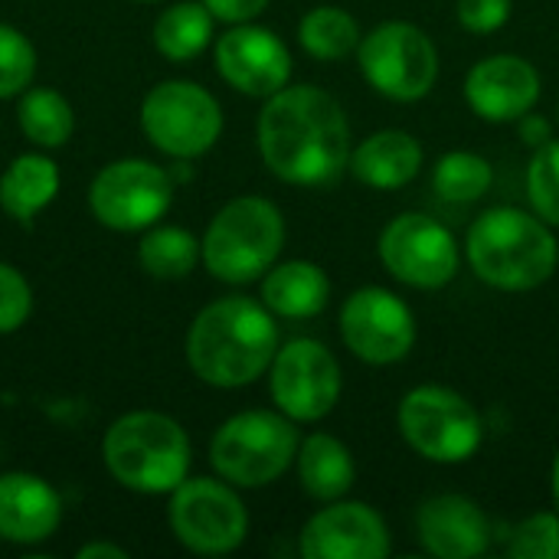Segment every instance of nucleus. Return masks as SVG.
Instances as JSON below:
<instances>
[{
  "instance_id": "1",
  "label": "nucleus",
  "mask_w": 559,
  "mask_h": 559,
  "mask_svg": "<svg viewBox=\"0 0 559 559\" xmlns=\"http://www.w3.org/2000/svg\"><path fill=\"white\" fill-rule=\"evenodd\" d=\"M259 154L285 183H331L350 164V121L331 92L318 85H285L262 105Z\"/></svg>"
},
{
  "instance_id": "2",
  "label": "nucleus",
  "mask_w": 559,
  "mask_h": 559,
  "mask_svg": "<svg viewBox=\"0 0 559 559\" xmlns=\"http://www.w3.org/2000/svg\"><path fill=\"white\" fill-rule=\"evenodd\" d=\"M278 354L275 314L242 295L206 305L187 334V360L193 373L219 390L255 383Z\"/></svg>"
},
{
  "instance_id": "3",
  "label": "nucleus",
  "mask_w": 559,
  "mask_h": 559,
  "mask_svg": "<svg viewBox=\"0 0 559 559\" xmlns=\"http://www.w3.org/2000/svg\"><path fill=\"white\" fill-rule=\"evenodd\" d=\"M465 255L472 272L501 292H534L559 265L554 226L518 206L485 210L468 229Z\"/></svg>"
},
{
  "instance_id": "4",
  "label": "nucleus",
  "mask_w": 559,
  "mask_h": 559,
  "mask_svg": "<svg viewBox=\"0 0 559 559\" xmlns=\"http://www.w3.org/2000/svg\"><path fill=\"white\" fill-rule=\"evenodd\" d=\"M102 455L118 485L141 495H167L190 472V439L164 413H128L111 423Z\"/></svg>"
},
{
  "instance_id": "5",
  "label": "nucleus",
  "mask_w": 559,
  "mask_h": 559,
  "mask_svg": "<svg viewBox=\"0 0 559 559\" xmlns=\"http://www.w3.org/2000/svg\"><path fill=\"white\" fill-rule=\"evenodd\" d=\"M203 262L210 275L229 285L262 278L282 255L285 219L265 197H236L210 223L203 236Z\"/></svg>"
},
{
  "instance_id": "6",
  "label": "nucleus",
  "mask_w": 559,
  "mask_h": 559,
  "mask_svg": "<svg viewBox=\"0 0 559 559\" xmlns=\"http://www.w3.org/2000/svg\"><path fill=\"white\" fill-rule=\"evenodd\" d=\"M298 445L295 419L285 413L246 409L216 429L210 442V462L219 478L239 488H265L292 468Z\"/></svg>"
},
{
  "instance_id": "7",
  "label": "nucleus",
  "mask_w": 559,
  "mask_h": 559,
  "mask_svg": "<svg viewBox=\"0 0 559 559\" xmlns=\"http://www.w3.org/2000/svg\"><path fill=\"white\" fill-rule=\"evenodd\" d=\"M396 426L406 445L436 465H462L485 442L481 413L449 386H416L400 400Z\"/></svg>"
},
{
  "instance_id": "8",
  "label": "nucleus",
  "mask_w": 559,
  "mask_h": 559,
  "mask_svg": "<svg viewBox=\"0 0 559 559\" xmlns=\"http://www.w3.org/2000/svg\"><path fill=\"white\" fill-rule=\"evenodd\" d=\"M357 62L367 85L390 102H419L439 79L436 43L409 20H386L364 33Z\"/></svg>"
},
{
  "instance_id": "9",
  "label": "nucleus",
  "mask_w": 559,
  "mask_h": 559,
  "mask_svg": "<svg viewBox=\"0 0 559 559\" xmlns=\"http://www.w3.org/2000/svg\"><path fill=\"white\" fill-rule=\"evenodd\" d=\"M141 128L170 157H200L223 134L219 102L197 82L170 79L154 85L141 105Z\"/></svg>"
},
{
  "instance_id": "10",
  "label": "nucleus",
  "mask_w": 559,
  "mask_h": 559,
  "mask_svg": "<svg viewBox=\"0 0 559 559\" xmlns=\"http://www.w3.org/2000/svg\"><path fill=\"white\" fill-rule=\"evenodd\" d=\"M380 262L383 269L419 292L445 288L459 275V242L452 229L426 213H400L380 233Z\"/></svg>"
},
{
  "instance_id": "11",
  "label": "nucleus",
  "mask_w": 559,
  "mask_h": 559,
  "mask_svg": "<svg viewBox=\"0 0 559 559\" xmlns=\"http://www.w3.org/2000/svg\"><path fill=\"white\" fill-rule=\"evenodd\" d=\"M269 370L272 400L278 413H285L288 419L318 423L334 413L344 390V377L328 344L314 337H295L285 347H278Z\"/></svg>"
},
{
  "instance_id": "12",
  "label": "nucleus",
  "mask_w": 559,
  "mask_h": 559,
  "mask_svg": "<svg viewBox=\"0 0 559 559\" xmlns=\"http://www.w3.org/2000/svg\"><path fill=\"white\" fill-rule=\"evenodd\" d=\"M170 495V531L187 550L219 557L233 554L246 540L249 514L229 485L213 478H183Z\"/></svg>"
},
{
  "instance_id": "13",
  "label": "nucleus",
  "mask_w": 559,
  "mask_h": 559,
  "mask_svg": "<svg viewBox=\"0 0 559 559\" xmlns=\"http://www.w3.org/2000/svg\"><path fill=\"white\" fill-rule=\"evenodd\" d=\"M174 200V180L151 160H115L92 180L88 206L95 219L118 233L154 226Z\"/></svg>"
},
{
  "instance_id": "14",
  "label": "nucleus",
  "mask_w": 559,
  "mask_h": 559,
  "mask_svg": "<svg viewBox=\"0 0 559 559\" xmlns=\"http://www.w3.org/2000/svg\"><path fill=\"white\" fill-rule=\"evenodd\" d=\"M341 337L347 350L373 367H390L409 357L416 344L413 308L390 288H357L341 305Z\"/></svg>"
},
{
  "instance_id": "15",
  "label": "nucleus",
  "mask_w": 559,
  "mask_h": 559,
  "mask_svg": "<svg viewBox=\"0 0 559 559\" xmlns=\"http://www.w3.org/2000/svg\"><path fill=\"white\" fill-rule=\"evenodd\" d=\"M305 559H386L393 550L386 521L364 501H331L301 531Z\"/></svg>"
},
{
  "instance_id": "16",
  "label": "nucleus",
  "mask_w": 559,
  "mask_h": 559,
  "mask_svg": "<svg viewBox=\"0 0 559 559\" xmlns=\"http://www.w3.org/2000/svg\"><path fill=\"white\" fill-rule=\"evenodd\" d=\"M216 69L236 92L269 98L292 79V52L275 29L233 23V29L216 43Z\"/></svg>"
},
{
  "instance_id": "17",
  "label": "nucleus",
  "mask_w": 559,
  "mask_h": 559,
  "mask_svg": "<svg viewBox=\"0 0 559 559\" xmlns=\"http://www.w3.org/2000/svg\"><path fill=\"white\" fill-rule=\"evenodd\" d=\"M465 102L491 124L518 121L540 102V72L518 52L485 56L465 75Z\"/></svg>"
},
{
  "instance_id": "18",
  "label": "nucleus",
  "mask_w": 559,
  "mask_h": 559,
  "mask_svg": "<svg viewBox=\"0 0 559 559\" xmlns=\"http://www.w3.org/2000/svg\"><path fill=\"white\" fill-rule=\"evenodd\" d=\"M416 534L423 550L439 559H475L491 547V521L465 495H436L423 501Z\"/></svg>"
},
{
  "instance_id": "19",
  "label": "nucleus",
  "mask_w": 559,
  "mask_h": 559,
  "mask_svg": "<svg viewBox=\"0 0 559 559\" xmlns=\"http://www.w3.org/2000/svg\"><path fill=\"white\" fill-rule=\"evenodd\" d=\"M62 518L59 495L36 475L0 478V537L10 544H39L56 534Z\"/></svg>"
},
{
  "instance_id": "20",
  "label": "nucleus",
  "mask_w": 559,
  "mask_h": 559,
  "mask_svg": "<svg viewBox=\"0 0 559 559\" xmlns=\"http://www.w3.org/2000/svg\"><path fill=\"white\" fill-rule=\"evenodd\" d=\"M423 144L400 128H383L367 134L350 151V174L373 190H400L413 183L423 170Z\"/></svg>"
},
{
  "instance_id": "21",
  "label": "nucleus",
  "mask_w": 559,
  "mask_h": 559,
  "mask_svg": "<svg viewBox=\"0 0 559 559\" xmlns=\"http://www.w3.org/2000/svg\"><path fill=\"white\" fill-rule=\"evenodd\" d=\"M331 301V278L318 262L292 259L282 265H272L262 275V305L275 318L305 321L318 318Z\"/></svg>"
},
{
  "instance_id": "22",
  "label": "nucleus",
  "mask_w": 559,
  "mask_h": 559,
  "mask_svg": "<svg viewBox=\"0 0 559 559\" xmlns=\"http://www.w3.org/2000/svg\"><path fill=\"white\" fill-rule=\"evenodd\" d=\"M298 481L308 491V498L331 504L350 495L357 481V465L350 449L328 432H314L298 445Z\"/></svg>"
},
{
  "instance_id": "23",
  "label": "nucleus",
  "mask_w": 559,
  "mask_h": 559,
  "mask_svg": "<svg viewBox=\"0 0 559 559\" xmlns=\"http://www.w3.org/2000/svg\"><path fill=\"white\" fill-rule=\"evenodd\" d=\"M56 193H59V167L43 154L16 157L0 177V206L20 223H29L46 203L56 200Z\"/></svg>"
},
{
  "instance_id": "24",
  "label": "nucleus",
  "mask_w": 559,
  "mask_h": 559,
  "mask_svg": "<svg viewBox=\"0 0 559 559\" xmlns=\"http://www.w3.org/2000/svg\"><path fill=\"white\" fill-rule=\"evenodd\" d=\"M213 20L206 3H174L154 23V46L174 62L197 59L213 39Z\"/></svg>"
},
{
  "instance_id": "25",
  "label": "nucleus",
  "mask_w": 559,
  "mask_h": 559,
  "mask_svg": "<svg viewBox=\"0 0 559 559\" xmlns=\"http://www.w3.org/2000/svg\"><path fill=\"white\" fill-rule=\"evenodd\" d=\"M360 23L344 7H314L298 23V43L321 62H341L360 46Z\"/></svg>"
},
{
  "instance_id": "26",
  "label": "nucleus",
  "mask_w": 559,
  "mask_h": 559,
  "mask_svg": "<svg viewBox=\"0 0 559 559\" xmlns=\"http://www.w3.org/2000/svg\"><path fill=\"white\" fill-rule=\"evenodd\" d=\"M16 121L23 134L39 147H62L75 131V111L56 88H29L20 98Z\"/></svg>"
},
{
  "instance_id": "27",
  "label": "nucleus",
  "mask_w": 559,
  "mask_h": 559,
  "mask_svg": "<svg viewBox=\"0 0 559 559\" xmlns=\"http://www.w3.org/2000/svg\"><path fill=\"white\" fill-rule=\"evenodd\" d=\"M138 259L147 275L174 282L187 278L197 269V262L203 259V246L180 226H157L141 239Z\"/></svg>"
},
{
  "instance_id": "28",
  "label": "nucleus",
  "mask_w": 559,
  "mask_h": 559,
  "mask_svg": "<svg viewBox=\"0 0 559 559\" xmlns=\"http://www.w3.org/2000/svg\"><path fill=\"white\" fill-rule=\"evenodd\" d=\"M495 183L491 164L475 151H449L432 167V190L445 203H475Z\"/></svg>"
},
{
  "instance_id": "29",
  "label": "nucleus",
  "mask_w": 559,
  "mask_h": 559,
  "mask_svg": "<svg viewBox=\"0 0 559 559\" xmlns=\"http://www.w3.org/2000/svg\"><path fill=\"white\" fill-rule=\"evenodd\" d=\"M527 197L540 219L559 226V141L534 151L527 164Z\"/></svg>"
},
{
  "instance_id": "30",
  "label": "nucleus",
  "mask_w": 559,
  "mask_h": 559,
  "mask_svg": "<svg viewBox=\"0 0 559 559\" xmlns=\"http://www.w3.org/2000/svg\"><path fill=\"white\" fill-rule=\"evenodd\" d=\"M33 72H36L33 43L20 29L0 23V98L23 92L33 82Z\"/></svg>"
},
{
  "instance_id": "31",
  "label": "nucleus",
  "mask_w": 559,
  "mask_h": 559,
  "mask_svg": "<svg viewBox=\"0 0 559 559\" xmlns=\"http://www.w3.org/2000/svg\"><path fill=\"white\" fill-rule=\"evenodd\" d=\"M508 557L514 559H559V518L540 511L511 531Z\"/></svg>"
},
{
  "instance_id": "32",
  "label": "nucleus",
  "mask_w": 559,
  "mask_h": 559,
  "mask_svg": "<svg viewBox=\"0 0 559 559\" xmlns=\"http://www.w3.org/2000/svg\"><path fill=\"white\" fill-rule=\"evenodd\" d=\"M29 308H33V292L26 278L13 265L0 262V334L23 328V321L29 318Z\"/></svg>"
},
{
  "instance_id": "33",
  "label": "nucleus",
  "mask_w": 559,
  "mask_h": 559,
  "mask_svg": "<svg viewBox=\"0 0 559 559\" xmlns=\"http://www.w3.org/2000/svg\"><path fill=\"white\" fill-rule=\"evenodd\" d=\"M511 10H514V0H459L455 7L459 23L478 36L498 33L511 20Z\"/></svg>"
},
{
  "instance_id": "34",
  "label": "nucleus",
  "mask_w": 559,
  "mask_h": 559,
  "mask_svg": "<svg viewBox=\"0 0 559 559\" xmlns=\"http://www.w3.org/2000/svg\"><path fill=\"white\" fill-rule=\"evenodd\" d=\"M203 3L210 7L216 20H226V23H249L269 7V0H203Z\"/></svg>"
},
{
  "instance_id": "35",
  "label": "nucleus",
  "mask_w": 559,
  "mask_h": 559,
  "mask_svg": "<svg viewBox=\"0 0 559 559\" xmlns=\"http://www.w3.org/2000/svg\"><path fill=\"white\" fill-rule=\"evenodd\" d=\"M518 134H521V141H524L531 151H537V147H544V144L554 141V121L544 118V115L527 111L524 118H518Z\"/></svg>"
},
{
  "instance_id": "36",
  "label": "nucleus",
  "mask_w": 559,
  "mask_h": 559,
  "mask_svg": "<svg viewBox=\"0 0 559 559\" xmlns=\"http://www.w3.org/2000/svg\"><path fill=\"white\" fill-rule=\"evenodd\" d=\"M79 557L82 559H98V557L128 559V554H124L121 547H111V544H88V547H82V550H79Z\"/></svg>"
},
{
  "instance_id": "37",
  "label": "nucleus",
  "mask_w": 559,
  "mask_h": 559,
  "mask_svg": "<svg viewBox=\"0 0 559 559\" xmlns=\"http://www.w3.org/2000/svg\"><path fill=\"white\" fill-rule=\"evenodd\" d=\"M550 488H554V501H557V508H559V452H557V459H554V475H550Z\"/></svg>"
}]
</instances>
